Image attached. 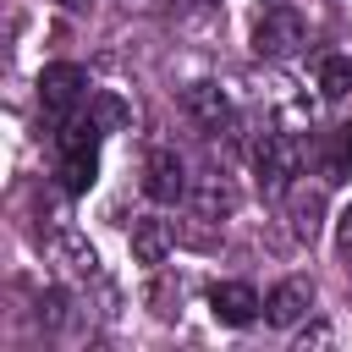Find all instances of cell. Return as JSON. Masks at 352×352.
Instances as JSON below:
<instances>
[{
    "instance_id": "6da1fadb",
    "label": "cell",
    "mask_w": 352,
    "mask_h": 352,
    "mask_svg": "<svg viewBox=\"0 0 352 352\" xmlns=\"http://www.w3.org/2000/svg\"><path fill=\"white\" fill-rule=\"evenodd\" d=\"M297 160H302V143H297L292 132H264V143H258V154H253V165H258V187H264L270 198L286 192L292 176H297Z\"/></svg>"
},
{
    "instance_id": "7a4b0ae2",
    "label": "cell",
    "mask_w": 352,
    "mask_h": 352,
    "mask_svg": "<svg viewBox=\"0 0 352 352\" xmlns=\"http://www.w3.org/2000/svg\"><path fill=\"white\" fill-rule=\"evenodd\" d=\"M297 44H302V16H297L292 6H275V11L258 16V28H253V55L280 60V55H292Z\"/></svg>"
},
{
    "instance_id": "3957f363",
    "label": "cell",
    "mask_w": 352,
    "mask_h": 352,
    "mask_svg": "<svg viewBox=\"0 0 352 352\" xmlns=\"http://www.w3.org/2000/svg\"><path fill=\"white\" fill-rule=\"evenodd\" d=\"M88 94V77H82V66H72V60H55V66H44L38 72V104L50 110V116H66L77 99Z\"/></svg>"
},
{
    "instance_id": "277c9868",
    "label": "cell",
    "mask_w": 352,
    "mask_h": 352,
    "mask_svg": "<svg viewBox=\"0 0 352 352\" xmlns=\"http://www.w3.org/2000/svg\"><path fill=\"white\" fill-rule=\"evenodd\" d=\"M143 192H148L154 204H176V198L187 192V170H182L176 148H154V154L143 160Z\"/></svg>"
},
{
    "instance_id": "5b68a950",
    "label": "cell",
    "mask_w": 352,
    "mask_h": 352,
    "mask_svg": "<svg viewBox=\"0 0 352 352\" xmlns=\"http://www.w3.org/2000/svg\"><path fill=\"white\" fill-rule=\"evenodd\" d=\"M258 292L253 286H242V280H220L214 292H209V314L220 319V324H231V330H242V324H253L258 319Z\"/></svg>"
},
{
    "instance_id": "8992f818",
    "label": "cell",
    "mask_w": 352,
    "mask_h": 352,
    "mask_svg": "<svg viewBox=\"0 0 352 352\" xmlns=\"http://www.w3.org/2000/svg\"><path fill=\"white\" fill-rule=\"evenodd\" d=\"M308 308H314V286H308V280H297V275H292V280H280V286L264 297V319H270V324H280V330H292L297 319H308Z\"/></svg>"
},
{
    "instance_id": "52a82bcc",
    "label": "cell",
    "mask_w": 352,
    "mask_h": 352,
    "mask_svg": "<svg viewBox=\"0 0 352 352\" xmlns=\"http://www.w3.org/2000/svg\"><path fill=\"white\" fill-rule=\"evenodd\" d=\"M94 176H99V148H94V143L60 148V187H66V192H88Z\"/></svg>"
},
{
    "instance_id": "ba28073f",
    "label": "cell",
    "mask_w": 352,
    "mask_h": 352,
    "mask_svg": "<svg viewBox=\"0 0 352 352\" xmlns=\"http://www.w3.org/2000/svg\"><path fill=\"white\" fill-rule=\"evenodd\" d=\"M182 104H187V116H192V121H204V126L231 121V99L220 94V82H192V88L182 94Z\"/></svg>"
},
{
    "instance_id": "9c48e42d",
    "label": "cell",
    "mask_w": 352,
    "mask_h": 352,
    "mask_svg": "<svg viewBox=\"0 0 352 352\" xmlns=\"http://www.w3.org/2000/svg\"><path fill=\"white\" fill-rule=\"evenodd\" d=\"M165 253H170V231L160 220H138L132 226V258L154 270V264H165Z\"/></svg>"
},
{
    "instance_id": "30bf717a",
    "label": "cell",
    "mask_w": 352,
    "mask_h": 352,
    "mask_svg": "<svg viewBox=\"0 0 352 352\" xmlns=\"http://www.w3.org/2000/svg\"><path fill=\"white\" fill-rule=\"evenodd\" d=\"M319 226H324V198H319V187H297L292 192V231L302 236V242H314L319 236Z\"/></svg>"
},
{
    "instance_id": "8fae6325",
    "label": "cell",
    "mask_w": 352,
    "mask_h": 352,
    "mask_svg": "<svg viewBox=\"0 0 352 352\" xmlns=\"http://www.w3.org/2000/svg\"><path fill=\"white\" fill-rule=\"evenodd\" d=\"M55 258H60V264H66L72 275H94V270H99L94 248H88V242H82L77 231H60V236H55Z\"/></svg>"
},
{
    "instance_id": "7c38bea8",
    "label": "cell",
    "mask_w": 352,
    "mask_h": 352,
    "mask_svg": "<svg viewBox=\"0 0 352 352\" xmlns=\"http://www.w3.org/2000/svg\"><path fill=\"white\" fill-rule=\"evenodd\" d=\"M319 94L324 99H346L352 94V55H324L319 60Z\"/></svg>"
},
{
    "instance_id": "4fadbf2b",
    "label": "cell",
    "mask_w": 352,
    "mask_h": 352,
    "mask_svg": "<svg viewBox=\"0 0 352 352\" xmlns=\"http://www.w3.org/2000/svg\"><path fill=\"white\" fill-rule=\"evenodd\" d=\"M324 170H330L336 182H346V176H352V121H346V126H336L330 154H324Z\"/></svg>"
},
{
    "instance_id": "5bb4252c",
    "label": "cell",
    "mask_w": 352,
    "mask_h": 352,
    "mask_svg": "<svg viewBox=\"0 0 352 352\" xmlns=\"http://www.w3.org/2000/svg\"><path fill=\"white\" fill-rule=\"evenodd\" d=\"M198 209H204V214H214V209H220V214H231V209H236V192H231V187L214 176V182H204V192H198Z\"/></svg>"
},
{
    "instance_id": "9a60e30c",
    "label": "cell",
    "mask_w": 352,
    "mask_h": 352,
    "mask_svg": "<svg viewBox=\"0 0 352 352\" xmlns=\"http://www.w3.org/2000/svg\"><path fill=\"white\" fill-rule=\"evenodd\" d=\"M121 121H126V104H121L116 94H99V99H94V126L110 132V126H121Z\"/></svg>"
},
{
    "instance_id": "2e32d148",
    "label": "cell",
    "mask_w": 352,
    "mask_h": 352,
    "mask_svg": "<svg viewBox=\"0 0 352 352\" xmlns=\"http://www.w3.org/2000/svg\"><path fill=\"white\" fill-rule=\"evenodd\" d=\"M297 346L308 352V346H330V324H308L302 336H297Z\"/></svg>"
},
{
    "instance_id": "e0dca14e",
    "label": "cell",
    "mask_w": 352,
    "mask_h": 352,
    "mask_svg": "<svg viewBox=\"0 0 352 352\" xmlns=\"http://www.w3.org/2000/svg\"><path fill=\"white\" fill-rule=\"evenodd\" d=\"M336 236H341V253L352 258V204L341 209V220H336Z\"/></svg>"
}]
</instances>
